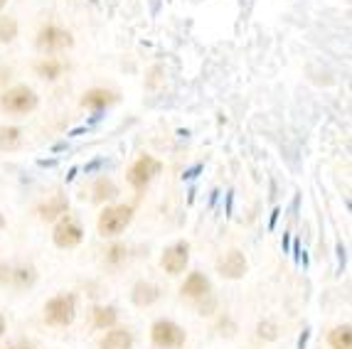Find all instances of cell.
I'll return each instance as SVG.
<instances>
[{"instance_id":"6da1fadb","label":"cell","mask_w":352,"mask_h":349,"mask_svg":"<svg viewBox=\"0 0 352 349\" xmlns=\"http://www.w3.org/2000/svg\"><path fill=\"white\" fill-rule=\"evenodd\" d=\"M135 214L133 204H106L101 210L99 219H96V229L104 239H113V236H121L126 229L131 227Z\"/></svg>"},{"instance_id":"7a4b0ae2","label":"cell","mask_w":352,"mask_h":349,"mask_svg":"<svg viewBox=\"0 0 352 349\" xmlns=\"http://www.w3.org/2000/svg\"><path fill=\"white\" fill-rule=\"evenodd\" d=\"M37 106H40V96L28 84H18V87H10L8 91L0 93V109L12 116H28Z\"/></svg>"},{"instance_id":"3957f363","label":"cell","mask_w":352,"mask_h":349,"mask_svg":"<svg viewBox=\"0 0 352 349\" xmlns=\"http://www.w3.org/2000/svg\"><path fill=\"white\" fill-rule=\"evenodd\" d=\"M42 313H45V322L50 327H69L76 317V295L74 293H59L45 303Z\"/></svg>"},{"instance_id":"277c9868","label":"cell","mask_w":352,"mask_h":349,"mask_svg":"<svg viewBox=\"0 0 352 349\" xmlns=\"http://www.w3.org/2000/svg\"><path fill=\"white\" fill-rule=\"evenodd\" d=\"M151 342L158 349H182L188 342V332L175 320L160 317L151 325Z\"/></svg>"},{"instance_id":"5b68a950","label":"cell","mask_w":352,"mask_h":349,"mask_svg":"<svg viewBox=\"0 0 352 349\" xmlns=\"http://www.w3.org/2000/svg\"><path fill=\"white\" fill-rule=\"evenodd\" d=\"M35 47H37V52H42V54L65 52V49L74 47V35H72L69 30L59 27V25H45V27L37 32Z\"/></svg>"},{"instance_id":"8992f818","label":"cell","mask_w":352,"mask_h":349,"mask_svg":"<svg viewBox=\"0 0 352 349\" xmlns=\"http://www.w3.org/2000/svg\"><path fill=\"white\" fill-rule=\"evenodd\" d=\"M160 172H163V163H160L158 157L141 155L129 168V172H126V180H129V185L133 187V190L143 192V190H146V187L151 185V182L155 180V177H158Z\"/></svg>"},{"instance_id":"52a82bcc","label":"cell","mask_w":352,"mask_h":349,"mask_svg":"<svg viewBox=\"0 0 352 349\" xmlns=\"http://www.w3.org/2000/svg\"><path fill=\"white\" fill-rule=\"evenodd\" d=\"M52 241H54V246L62 251L76 249V246L84 241V227L79 224V219L72 214L59 216L52 229Z\"/></svg>"},{"instance_id":"ba28073f","label":"cell","mask_w":352,"mask_h":349,"mask_svg":"<svg viewBox=\"0 0 352 349\" xmlns=\"http://www.w3.org/2000/svg\"><path fill=\"white\" fill-rule=\"evenodd\" d=\"M188 263H190V241H185V239L173 241V244L165 246L163 254H160V268H163L168 275L185 273Z\"/></svg>"},{"instance_id":"9c48e42d","label":"cell","mask_w":352,"mask_h":349,"mask_svg":"<svg viewBox=\"0 0 352 349\" xmlns=\"http://www.w3.org/2000/svg\"><path fill=\"white\" fill-rule=\"evenodd\" d=\"M247 271H249V261L239 249H229L227 254H222L217 258V273L224 280H241L247 275Z\"/></svg>"},{"instance_id":"30bf717a","label":"cell","mask_w":352,"mask_h":349,"mask_svg":"<svg viewBox=\"0 0 352 349\" xmlns=\"http://www.w3.org/2000/svg\"><path fill=\"white\" fill-rule=\"evenodd\" d=\"M180 295L188 297V300H205V297L212 295V280L202 271H192L185 278V283L180 285Z\"/></svg>"},{"instance_id":"8fae6325","label":"cell","mask_w":352,"mask_h":349,"mask_svg":"<svg viewBox=\"0 0 352 349\" xmlns=\"http://www.w3.org/2000/svg\"><path fill=\"white\" fill-rule=\"evenodd\" d=\"M160 300V288L151 280H138L131 288V303L135 308H151Z\"/></svg>"},{"instance_id":"7c38bea8","label":"cell","mask_w":352,"mask_h":349,"mask_svg":"<svg viewBox=\"0 0 352 349\" xmlns=\"http://www.w3.org/2000/svg\"><path fill=\"white\" fill-rule=\"evenodd\" d=\"M133 332L129 327H111L106 330V335L101 337L99 349H131L133 347Z\"/></svg>"},{"instance_id":"4fadbf2b","label":"cell","mask_w":352,"mask_h":349,"mask_svg":"<svg viewBox=\"0 0 352 349\" xmlns=\"http://www.w3.org/2000/svg\"><path fill=\"white\" fill-rule=\"evenodd\" d=\"M118 101L116 91H109V89H89L82 96V106L84 109H94L96 113H101L104 109H109L111 104Z\"/></svg>"},{"instance_id":"5bb4252c","label":"cell","mask_w":352,"mask_h":349,"mask_svg":"<svg viewBox=\"0 0 352 349\" xmlns=\"http://www.w3.org/2000/svg\"><path fill=\"white\" fill-rule=\"evenodd\" d=\"M23 128H18V126H3L0 128V153H15L23 148Z\"/></svg>"},{"instance_id":"9a60e30c","label":"cell","mask_w":352,"mask_h":349,"mask_svg":"<svg viewBox=\"0 0 352 349\" xmlns=\"http://www.w3.org/2000/svg\"><path fill=\"white\" fill-rule=\"evenodd\" d=\"M40 216L45 221H57L59 216H65V214H69V202H67L62 194H54L50 202H45V204H40Z\"/></svg>"},{"instance_id":"2e32d148","label":"cell","mask_w":352,"mask_h":349,"mask_svg":"<svg viewBox=\"0 0 352 349\" xmlns=\"http://www.w3.org/2000/svg\"><path fill=\"white\" fill-rule=\"evenodd\" d=\"M91 317H94L96 330H111L118 322V308L116 305H96Z\"/></svg>"},{"instance_id":"e0dca14e","label":"cell","mask_w":352,"mask_h":349,"mask_svg":"<svg viewBox=\"0 0 352 349\" xmlns=\"http://www.w3.org/2000/svg\"><path fill=\"white\" fill-rule=\"evenodd\" d=\"M91 194H94V202L104 204V202H111V199L118 197V187L111 177H99L91 187Z\"/></svg>"},{"instance_id":"ac0fdd59","label":"cell","mask_w":352,"mask_h":349,"mask_svg":"<svg viewBox=\"0 0 352 349\" xmlns=\"http://www.w3.org/2000/svg\"><path fill=\"white\" fill-rule=\"evenodd\" d=\"M328 344L330 349H352V325H338L328 332Z\"/></svg>"},{"instance_id":"d6986e66","label":"cell","mask_w":352,"mask_h":349,"mask_svg":"<svg viewBox=\"0 0 352 349\" xmlns=\"http://www.w3.org/2000/svg\"><path fill=\"white\" fill-rule=\"evenodd\" d=\"M35 268L32 266H18L8 271V283H15L18 288H25V285H32L35 283Z\"/></svg>"},{"instance_id":"ffe728a7","label":"cell","mask_w":352,"mask_h":349,"mask_svg":"<svg viewBox=\"0 0 352 349\" xmlns=\"http://www.w3.org/2000/svg\"><path fill=\"white\" fill-rule=\"evenodd\" d=\"M18 32H20L18 20L10 18V15H0V45H10V42H15Z\"/></svg>"},{"instance_id":"44dd1931","label":"cell","mask_w":352,"mask_h":349,"mask_svg":"<svg viewBox=\"0 0 352 349\" xmlns=\"http://www.w3.org/2000/svg\"><path fill=\"white\" fill-rule=\"evenodd\" d=\"M62 62H57V59H42V62H37L35 65V71L37 76H42V79H47V82H54L57 76H62Z\"/></svg>"},{"instance_id":"7402d4cb","label":"cell","mask_w":352,"mask_h":349,"mask_svg":"<svg viewBox=\"0 0 352 349\" xmlns=\"http://www.w3.org/2000/svg\"><path fill=\"white\" fill-rule=\"evenodd\" d=\"M256 337L264 342H276L278 339V325L274 320H261L256 325Z\"/></svg>"},{"instance_id":"603a6c76","label":"cell","mask_w":352,"mask_h":349,"mask_svg":"<svg viewBox=\"0 0 352 349\" xmlns=\"http://www.w3.org/2000/svg\"><path fill=\"white\" fill-rule=\"evenodd\" d=\"M126 258V246L124 244H113L111 249H109V256H106V261L109 263H118Z\"/></svg>"},{"instance_id":"cb8c5ba5","label":"cell","mask_w":352,"mask_h":349,"mask_svg":"<svg viewBox=\"0 0 352 349\" xmlns=\"http://www.w3.org/2000/svg\"><path fill=\"white\" fill-rule=\"evenodd\" d=\"M200 170H202V165H195L192 170H188V172L182 174V180H192V177H195V174H197V172H200Z\"/></svg>"},{"instance_id":"d4e9b609","label":"cell","mask_w":352,"mask_h":349,"mask_svg":"<svg viewBox=\"0 0 352 349\" xmlns=\"http://www.w3.org/2000/svg\"><path fill=\"white\" fill-rule=\"evenodd\" d=\"M8 271H10V268L0 263V283H8Z\"/></svg>"},{"instance_id":"484cf974","label":"cell","mask_w":352,"mask_h":349,"mask_svg":"<svg viewBox=\"0 0 352 349\" xmlns=\"http://www.w3.org/2000/svg\"><path fill=\"white\" fill-rule=\"evenodd\" d=\"M101 165H104V160H94V163H89L87 168H84V172H91V170L101 168Z\"/></svg>"},{"instance_id":"4316f807","label":"cell","mask_w":352,"mask_h":349,"mask_svg":"<svg viewBox=\"0 0 352 349\" xmlns=\"http://www.w3.org/2000/svg\"><path fill=\"white\" fill-rule=\"evenodd\" d=\"M8 349H35L32 344H28V342H18V344H10Z\"/></svg>"},{"instance_id":"83f0119b","label":"cell","mask_w":352,"mask_h":349,"mask_svg":"<svg viewBox=\"0 0 352 349\" xmlns=\"http://www.w3.org/2000/svg\"><path fill=\"white\" fill-rule=\"evenodd\" d=\"M308 335H311V332L305 330L303 335H300V339H298V349H305V342H308Z\"/></svg>"},{"instance_id":"f1b7e54d","label":"cell","mask_w":352,"mask_h":349,"mask_svg":"<svg viewBox=\"0 0 352 349\" xmlns=\"http://www.w3.org/2000/svg\"><path fill=\"white\" fill-rule=\"evenodd\" d=\"M278 214H281V210H274V214H271V221H269V229H274V227H276V219H278Z\"/></svg>"},{"instance_id":"f546056e","label":"cell","mask_w":352,"mask_h":349,"mask_svg":"<svg viewBox=\"0 0 352 349\" xmlns=\"http://www.w3.org/2000/svg\"><path fill=\"white\" fill-rule=\"evenodd\" d=\"M6 327H8V322H6V317H3V313H0V337L6 335Z\"/></svg>"},{"instance_id":"4dcf8cb0","label":"cell","mask_w":352,"mask_h":349,"mask_svg":"<svg viewBox=\"0 0 352 349\" xmlns=\"http://www.w3.org/2000/svg\"><path fill=\"white\" fill-rule=\"evenodd\" d=\"M8 227V221H6V216H3V212H0V232Z\"/></svg>"},{"instance_id":"1f68e13d","label":"cell","mask_w":352,"mask_h":349,"mask_svg":"<svg viewBox=\"0 0 352 349\" xmlns=\"http://www.w3.org/2000/svg\"><path fill=\"white\" fill-rule=\"evenodd\" d=\"M6 3H8V0H0V10H3V8H6Z\"/></svg>"}]
</instances>
